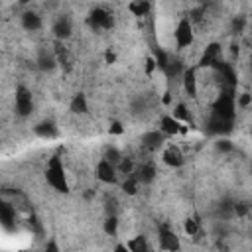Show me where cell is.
Here are the masks:
<instances>
[{
  "label": "cell",
  "instance_id": "8992f818",
  "mask_svg": "<svg viewBox=\"0 0 252 252\" xmlns=\"http://www.w3.org/2000/svg\"><path fill=\"white\" fill-rule=\"evenodd\" d=\"M94 177H96L98 183H104V185H120V173H118L116 163L106 159L104 156L96 161Z\"/></svg>",
  "mask_w": 252,
  "mask_h": 252
},
{
  "label": "cell",
  "instance_id": "8d00e7d4",
  "mask_svg": "<svg viewBox=\"0 0 252 252\" xmlns=\"http://www.w3.org/2000/svg\"><path fill=\"white\" fill-rule=\"evenodd\" d=\"M20 4H30V2H33V0H18Z\"/></svg>",
  "mask_w": 252,
  "mask_h": 252
},
{
  "label": "cell",
  "instance_id": "e575fe53",
  "mask_svg": "<svg viewBox=\"0 0 252 252\" xmlns=\"http://www.w3.org/2000/svg\"><path fill=\"white\" fill-rule=\"evenodd\" d=\"M104 61H106V63H114V61H116V53H114L112 49H106V53H104Z\"/></svg>",
  "mask_w": 252,
  "mask_h": 252
},
{
  "label": "cell",
  "instance_id": "2e32d148",
  "mask_svg": "<svg viewBox=\"0 0 252 252\" xmlns=\"http://www.w3.org/2000/svg\"><path fill=\"white\" fill-rule=\"evenodd\" d=\"M20 26L26 30V32H39L41 28H43V20H41V16L35 12V10H32V8H28V10H24L22 14H20Z\"/></svg>",
  "mask_w": 252,
  "mask_h": 252
},
{
  "label": "cell",
  "instance_id": "74e56055",
  "mask_svg": "<svg viewBox=\"0 0 252 252\" xmlns=\"http://www.w3.org/2000/svg\"><path fill=\"white\" fill-rule=\"evenodd\" d=\"M250 173H252V163H250Z\"/></svg>",
  "mask_w": 252,
  "mask_h": 252
},
{
  "label": "cell",
  "instance_id": "d6a6232c",
  "mask_svg": "<svg viewBox=\"0 0 252 252\" xmlns=\"http://www.w3.org/2000/svg\"><path fill=\"white\" fill-rule=\"evenodd\" d=\"M104 213L106 215H118V201L114 197H106L104 199Z\"/></svg>",
  "mask_w": 252,
  "mask_h": 252
},
{
  "label": "cell",
  "instance_id": "cb8c5ba5",
  "mask_svg": "<svg viewBox=\"0 0 252 252\" xmlns=\"http://www.w3.org/2000/svg\"><path fill=\"white\" fill-rule=\"evenodd\" d=\"M126 248L132 250V252H146V250H152V244L148 242V236L138 234V236H134L126 242Z\"/></svg>",
  "mask_w": 252,
  "mask_h": 252
},
{
  "label": "cell",
  "instance_id": "52a82bcc",
  "mask_svg": "<svg viewBox=\"0 0 252 252\" xmlns=\"http://www.w3.org/2000/svg\"><path fill=\"white\" fill-rule=\"evenodd\" d=\"M219 61H222V43L220 41H211L205 45V49L199 55V61L195 63L199 69H213Z\"/></svg>",
  "mask_w": 252,
  "mask_h": 252
},
{
  "label": "cell",
  "instance_id": "6da1fadb",
  "mask_svg": "<svg viewBox=\"0 0 252 252\" xmlns=\"http://www.w3.org/2000/svg\"><path fill=\"white\" fill-rule=\"evenodd\" d=\"M236 89L220 87L213 102L209 104L207 118L203 122V130L211 138L228 136L236 126Z\"/></svg>",
  "mask_w": 252,
  "mask_h": 252
},
{
  "label": "cell",
  "instance_id": "9c48e42d",
  "mask_svg": "<svg viewBox=\"0 0 252 252\" xmlns=\"http://www.w3.org/2000/svg\"><path fill=\"white\" fill-rule=\"evenodd\" d=\"M158 248L159 250H179L181 248L179 236L167 222L158 224Z\"/></svg>",
  "mask_w": 252,
  "mask_h": 252
},
{
  "label": "cell",
  "instance_id": "7a4b0ae2",
  "mask_svg": "<svg viewBox=\"0 0 252 252\" xmlns=\"http://www.w3.org/2000/svg\"><path fill=\"white\" fill-rule=\"evenodd\" d=\"M43 177L47 181V185L55 191V193H61V195H67L71 191V185H69V177H67V171H65V165H63V158L61 154H53L47 163H45V169H43Z\"/></svg>",
  "mask_w": 252,
  "mask_h": 252
},
{
  "label": "cell",
  "instance_id": "f1b7e54d",
  "mask_svg": "<svg viewBox=\"0 0 252 252\" xmlns=\"http://www.w3.org/2000/svg\"><path fill=\"white\" fill-rule=\"evenodd\" d=\"M215 150L220 152V154H230V152H234V144L226 136H220V138L215 140Z\"/></svg>",
  "mask_w": 252,
  "mask_h": 252
},
{
  "label": "cell",
  "instance_id": "603a6c76",
  "mask_svg": "<svg viewBox=\"0 0 252 252\" xmlns=\"http://www.w3.org/2000/svg\"><path fill=\"white\" fill-rule=\"evenodd\" d=\"M171 114H173L177 120H181V122L189 124L191 128H195V118H193V114H191V110L187 108V104H185V102H177V104L173 106Z\"/></svg>",
  "mask_w": 252,
  "mask_h": 252
},
{
  "label": "cell",
  "instance_id": "ac0fdd59",
  "mask_svg": "<svg viewBox=\"0 0 252 252\" xmlns=\"http://www.w3.org/2000/svg\"><path fill=\"white\" fill-rule=\"evenodd\" d=\"M234 199L230 197H224L220 199L217 205H215V219L220 220V222H226L230 219H234Z\"/></svg>",
  "mask_w": 252,
  "mask_h": 252
},
{
  "label": "cell",
  "instance_id": "83f0119b",
  "mask_svg": "<svg viewBox=\"0 0 252 252\" xmlns=\"http://www.w3.org/2000/svg\"><path fill=\"white\" fill-rule=\"evenodd\" d=\"M250 211H252V203L250 201H246V199H234V215L238 219L246 217Z\"/></svg>",
  "mask_w": 252,
  "mask_h": 252
},
{
  "label": "cell",
  "instance_id": "ba28073f",
  "mask_svg": "<svg viewBox=\"0 0 252 252\" xmlns=\"http://www.w3.org/2000/svg\"><path fill=\"white\" fill-rule=\"evenodd\" d=\"M165 140H167V136L159 130V128H156V130H146L142 136H140V148H142V152L144 154H156V152H159L163 146H165Z\"/></svg>",
  "mask_w": 252,
  "mask_h": 252
},
{
  "label": "cell",
  "instance_id": "277c9868",
  "mask_svg": "<svg viewBox=\"0 0 252 252\" xmlns=\"http://www.w3.org/2000/svg\"><path fill=\"white\" fill-rule=\"evenodd\" d=\"M85 24L89 26L91 32H96V33H100V32H110V30L114 28V16H112L110 10H106V8H102V6H94V8L87 14Z\"/></svg>",
  "mask_w": 252,
  "mask_h": 252
},
{
  "label": "cell",
  "instance_id": "d590c367",
  "mask_svg": "<svg viewBox=\"0 0 252 252\" xmlns=\"http://www.w3.org/2000/svg\"><path fill=\"white\" fill-rule=\"evenodd\" d=\"M45 250H59V246H57L55 242H47V244H45Z\"/></svg>",
  "mask_w": 252,
  "mask_h": 252
},
{
  "label": "cell",
  "instance_id": "4dcf8cb0",
  "mask_svg": "<svg viewBox=\"0 0 252 252\" xmlns=\"http://www.w3.org/2000/svg\"><path fill=\"white\" fill-rule=\"evenodd\" d=\"M102 156H104L106 159H110V161L118 163V161L122 159V156H124V154H122V152H120L118 148H114V146H108V148L104 150V154H102Z\"/></svg>",
  "mask_w": 252,
  "mask_h": 252
},
{
  "label": "cell",
  "instance_id": "5b68a950",
  "mask_svg": "<svg viewBox=\"0 0 252 252\" xmlns=\"http://www.w3.org/2000/svg\"><path fill=\"white\" fill-rule=\"evenodd\" d=\"M173 41H175V49L183 51V49H189L195 41V24L191 22L189 16H183L179 18L175 30H173Z\"/></svg>",
  "mask_w": 252,
  "mask_h": 252
},
{
  "label": "cell",
  "instance_id": "836d02e7",
  "mask_svg": "<svg viewBox=\"0 0 252 252\" xmlns=\"http://www.w3.org/2000/svg\"><path fill=\"white\" fill-rule=\"evenodd\" d=\"M124 132V126H122V122H118V120H114L112 124H110V128H108V134H112V136H118V134H122Z\"/></svg>",
  "mask_w": 252,
  "mask_h": 252
},
{
  "label": "cell",
  "instance_id": "e0dca14e",
  "mask_svg": "<svg viewBox=\"0 0 252 252\" xmlns=\"http://www.w3.org/2000/svg\"><path fill=\"white\" fill-rule=\"evenodd\" d=\"M16 220H18V211L10 201H2L0 203V222L4 226V230H14L16 228Z\"/></svg>",
  "mask_w": 252,
  "mask_h": 252
},
{
  "label": "cell",
  "instance_id": "4fadbf2b",
  "mask_svg": "<svg viewBox=\"0 0 252 252\" xmlns=\"http://www.w3.org/2000/svg\"><path fill=\"white\" fill-rule=\"evenodd\" d=\"M51 33H53L55 39L67 41V39L73 35V20H71L69 16H65V14L57 16V18L53 20V24H51Z\"/></svg>",
  "mask_w": 252,
  "mask_h": 252
},
{
  "label": "cell",
  "instance_id": "9a60e30c",
  "mask_svg": "<svg viewBox=\"0 0 252 252\" xmlns=\"http://www.w3.org/2000/svg\"><path fill=\"white\" fill-rule=\"evenodd\" d=\"M33 134L41 140H55V138H59V126L55 120L43 118L33 126Z\"/></svg>",
  "mask_w": 252,
  "mask_h": 252
},
{
  "label": "cell",
  "instance_id": "44dd1931",
  "mask_svg": "<svg viewBox=\"0 0 252 252\" xmlns=\"http://www.w3.org/2000/svg\"><path fill=\"white\" fill-rule=\"evenodd\" d=\"M154 10V0H130L128 12L136 18H146Z\"/></svg>",
  "mask_w": 252,
  "mask_h": 252
},
{
  "label": "cell",
  "instance_id": "4316f807",
  "mask_svg": "<svg viewBox=\"0 0 252 252\" xmlns=\"http://www.w3.org/2000/svg\"><path fill=\"white\" fill-rule=\"evenodd\" d=\"M136 163L138 161H134L132 158H128V156H122V159L116 163V167H118V173L124 177V175H128V173H132L134 169H136Z\"/></svg>",
  "mask_w": 252,
  "mask_h": 252
},
{
  "label": "cell",
  "instance_id": "ffe728a7",
  "mask_svg": "<svg viewBox=\"0 0 252 252\" xmlns=\"http://www.w3.org/2000/svg\"><path fill=\"white\" fill-rule=\"evenodd\" d=\"M69 112L71 114H77V116H83V114H89V98L85 93H75L69 100Z\"/></svg>",
  "mask_w": 252,
  "mask_h": 252
},
{
  "label": "cell",
  "instance_id": "f546056e",
  "mask_svg": "<svg viewBox=\"0 0 252 252\" xmlns=\"http://www.w3.org/2000/svg\"><path fill=\"white\" fill-rule=\"evenodd\" d=\"M244 28H246V18H244V16H234V18L230 20V32H232L234 35H240V33L244 32Z\"/></svg>",
  "mask_w": 252,
  "mask_h": 252
},
{
  "label": "cell",
  "instance_id": "8fae6325",
  "mask_svg": "<svg viewBox=\"0 0 252 252\" xmlns=\"http://www.w3.org/2000/svg\"><path fill=\"white\" fill-rule=\"evenodd\" d=\"M134 175L138 177V181H140L142 187L144 185H152L156 181V177H158V165H156V161L150 159V158L138 161L136 163V169H134Z\"/></svg>",
  "mask_w": 252,
  "mask_h": 252
},
{
  "label": "cell",
  "instance_id": "30bf717a",
  "mask_svg": "<svg viewBox=\"0 0 252 252\" xmlns=\"http://www.w3.org/2000/svg\"><path fill=\"white\" fill-rule=\"evenodd\" d=\"M197 71H199L197 65H187L185 71H183V75H181V81H179L183 93L189 98H197V94H199V77H197Z\"/></svg>",
  "mask_w": 252,
  "mask_h": 252
},
{
  "label": "cell",
  "instance_id": "7c38bea8",
  "mask_svg": "<svg viewBox=\"0 0 252 252\" xmlns=\"http://www.w3.org/2000/svg\"><path fill=\"white\" fill-rule=\"evenodd\" d=\"M161 161H163L167 167H171V169H179V167L185 165L187 158H185V154H183V150H181L179 146L167 144V146L161 148Z\"/></svg>",
  "mask_w": 252,
  "mask_h": 252
},
{
  "label": "cell",
  "instance_id": "3957f363",
  "mask_svg": "<svg viewBox=\"0 0 252 252\" xmlns=\"http://www.w3.org/2000/svg\"><path fill=\"white\" fill-rule=\"evenodd\" d=\"M35 108V100H33V93L24 85L18 83L14 89V112L18 118H30L33 114Z\"/></svg>",
  "mask_w": 252,
  "mask_h": 252
},
{
  "label": "cell",
  "instance_id": "484cf974",
  "mask_svg": "<svg viewBox=\"0 0 252 252\" xmlns=\"http://www.w3.org/2000/svg\"><path fill=\"white\" fill-rule=\"evenodd\" d=\"M183 230L189 236H197L201 232V220H199V217H187L183 220Z\"/></svg>",
  "mask_w": 252,
  "mask_h": 252
},
{
  "label": "cell",
  "instance_id": "d4e9b609",
  "mask_svg": "<svg viewBox=\"0 0 252 252\" xmlns=\"http://www.w3.org/2000/svg\"><path fill=\"white\" fill-rule=\"evenodd\" d=\"M118 228H120L118 215H106L102 220V232L106 236H118Z\"/></svg>",
  "mask_w": 252,
  "mask_h": 252
},
{
  "label": "cell",
  "instance_id": "5bb4252c",
  "mask_svg": "<svg viewBox=\"0 0 252 252\" xmlns=\"http://www.w3.org/2000/svg\"><path fill=\"white\" fill-rule=\"evenodd\" d=\"M158 128H159L167 138H173V136H177V134H185V132H187V128L183 126V122L177 120L171 112L159 116V126H158Z\"/></svg>",
  "mask_w": 252,
  "mask_h": 252
},
{
  "label": "cell",
  "instance_id": "1f68e13d",
  "mask_svg": "<svg viewBox=\"0 0 252 252\" xmlns=\"http://www.w3.org/2000/svg\"><path fill=\"white\" fill-rule=\"evenodd\" d=\"M236 104H238V108H248V106L252 104V94H250L248 91L236 94Z\"/></svg>",
  "mask_w": 252,
  "mask_h": 252
},
{
  "label": "cell",
  "instance_id": "d6986e66",
  "mask_svg": "<svg viewBox=\"0 0 252 252\" xmlns=\"http://www.w3.org/2000/svg\"><path fill=\"white\" fill-rule=\"evenodd\" d=\"M35 65H37V69H39V71H43V73H51V71L59 65L55 51H53V49H51V51L41 49V51H39V55H37V59H35Z\"/></svg>",
  "mask_w": 252,
  "mask_h": 252
},
{
  "label": "cell",
  "instance_id": "7402d4cb",
  "mask_svg": "<svg viewBox=\"0 0 252 252\" xmlns=\"http://www.w3.org/2000/svg\"><path fill=\"white\" fill-rule=\"evenodd\" d=\"M140 187H142V185H140L138 177L134 175V171H132V173H128V175H124V177H122V181H120V189H122V193L130 195V197L138 195Z\"/></svg>",
  "mask_w": 252,
  "mask_h": 252
}]
</instances>
